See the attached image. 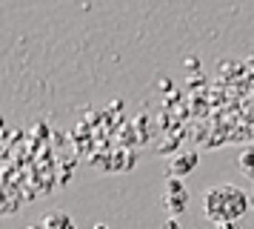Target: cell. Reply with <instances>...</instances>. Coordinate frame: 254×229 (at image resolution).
Returning <instances> with one entry per match:
<instances>
[{
  "mask_svg": "<svg viewBox=\"0 0 254 229\" xmlns=\"http://www.w3.org/2000/svg\"><path fill=\"white\" fill-rule=\"evenodd\" d=\"M237 166H240L243 175H249V178H254V146L243 149L240 152V160H237Z\"/></svg>",
  "mask_w": 254,
  "mask_h": 229,
  "instance_id": "5b68a950",
  "label": "cell"
},
{
  "mask_svg": "<svg viewBox=\"0 0 254 229\" xmlns=\"http://www.w3.org/2000/svg\"><path fill=\"white\" fill-rule=\"evenodd\" d=\"M166 229H180V221H177V218H169V221H166Z\"/></svg>",
  "mask_w": 254,
  "mask_h": 229,
  "instance_id": "52a82bcc",
  "label": "cell"
},
{
  "mask_svg": "<svg viewBox=\"0 0 254 229\" xmlns=\"http://www.w3.org/2000/svg\"><path fill=\"white\" fill-rule=\"evenodd\" d=\"M26 229H43V224H32V227H26Z\"/></svg>",
  "mask_w": 254,
  "mask_h": 229,
  "instance_id": "ba28073f",
  "label": "cell"
},
{
  "mask_svg": "<svg viewBox=\"0 0 254 229\" xmlns=\"http://www.w3.org/2000/svg\"><path fill=\"white\" fill-rule=\"evenodd\" d=\"M163 204L172 212V218H177L186 206H189V189H186V183L180 181V178H172V175H169L166 189H163Z\"/></svg>",
  "mask_w": 254,
  "mask_h": 229,
  "instance_id": "7a4b0ae2",
  "label": "cell"
},
{
  "mask_svg": "<svg viewBox=\"0 0 254 229\" xmlns=\"http://www.w3.org/2000/svg\"><path fill=\"white\" fill-rule=\"evenodd\" d=\"M249 204L252 198L243 192L240 186L234 183H217L211 186L203 198V215L211 221V224H220V221H240L246 212H249Z\"/></svg>",
  "mask_w": 254,
  "mask_h": 229,
  "instance_id": "6da1fadb",
  "label": "cell"
},
{
  "mask_svg": "<svg viewBox=\"0 0 254 229\" xmlns=\"http://www.w3.org/2000/svg\"><path fill=\"white\" fill-rule=\"evenodd\" d=\"M194 169H197V152H180V155L169 163L172 178H180V181H183L189 172H194Z\"/></svg>",
  "mask_w": 254,
  "mask_h": 229,
  "instance_id": "3957f363",
  "label": "cell"
},
{
  "mask_svg": "<svg viewBox=\"0 0 254 229\" xmlns=\"http://www.w3.org/2000/svg\"><path fill=\"white\" fill-rule=\"evenodd\" d=\"M214 229H237V227H234V221H220V224H214Z\"/></svg>",
  "mask_w": 254,
  "mask_h": 229,
  "instance_id": "8992f818",
  "label": "cell"
},
{
  "mask_svg": "<svg viewBox=\"0 0 254 229\" xmlns=\"http://www.w3.org/2000/svg\"><path fill=\"white\" fill-rule=\"evenodd\" d=\"M94 229H109V227H106V224H97V227H94Z\"/></svg>",
  "mask_w": 254,
  "mask_h": 229,
  "instance_id": "9c48e42d",
  "label": "cell"
},
{
  "mask_svg": "<svg viewBox=\"0 0 254 229\" xmlns=\"http://www.w3.org/2000/svg\"><path fill=\"white\" fill-rule=\"evenodd\" d=\"M43 229H74V221H71L66 212H60V209H52L43 215Z\"/></svg>",
  "mask_w": 254,
  "mask_h": 229,
  "instance_id": "277c9868",
  "label": "cell"
}]
</instances>
